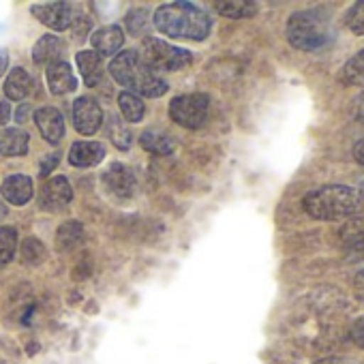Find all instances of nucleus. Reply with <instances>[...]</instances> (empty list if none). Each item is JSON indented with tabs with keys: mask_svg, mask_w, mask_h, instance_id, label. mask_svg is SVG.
<instances>
[{
	"mask_svg": "<svg viewBox=\"0 0 364 364\" xmlns=\"http://www.w3.org/2000/svg\"><path fill=\"white\" fill-rule=\"evenodd\" d=\"M154 26L159 33L171 39H191L204 41L210 35V16L191 3H171L163 5L154 14Z\"/></svg>",
	"mask_w": 364,
	"mask_h": 364,
	"instance_id": "1",
	"label": "nucleus"
},
{
	"mask_svg": "<svg viewBox=\"0 0 364 364\" xmlns=\"http://www.w3.org/2000/svg\"><path fill=\"white\" fill-rule=\"evenodd\" d=\"M364 198L358 189L347 185H326L313 189L302 198V210L315 221H338L353 217Z\"/></svg>",
	"mask_w": 364,
	"mask_h": 364,
	"instance_id": "2",
	"label": "nucleus"
},
{
	"mask_svg": "<svg viewBox=\"0 0 364 364\" xmlns=\"http://www.w3.org/2000/svg\"><path fill=\"white\" fill-rule=\"evenodd\" d=\"M285 37L291 48L302 52L323 50L332 41V20L326 9H302L289 16Z\"/></svg>",
	"mask_w": 364,
	"mask_h": 364,
	"instance_id": "3",
	"label": "nucleus"
},
{
	"mask_svg": "<svg viewBox=\"0 0 364 364\" xmlns=\"http://www.w3.org/2000/svg\"><path fill=\"white\" fill-rule=\"evenodd\" d=\"M109 73L120 86L129 88L137 97H163L167 90V84L161 77H156V73L146 65V60L137 52L118 54L109 65Z\"/></svg>",
	"mask_w": 364,
	"mask_h": 364,
	"instance_id": "4",
	"label": "nucleus"
},
{
	"mask_svg": "<svg viewBox=\"0 0 364 364\" xmlns=\"http://www.w3.org/2000/svg\"><path fill=\"white\" fill-rule=\"evenodd\" d=\"M208 107H210L208 95H202V92L182 95V97H176L169 103V116L180 127H185V129H198V127L204 124V120L208 116Z\"/></svg>",
	"mask_w": 364,
	"mask_h": 364,
	"instance_id": "5",
	"label": "nucleus"
},
{
	"mask_svg": "<svg viewBox=\"0 0 364 364\" xmlns=\"http://www.w3.org/2000/svg\"><path fill=\"white\" fill-rule=\"evenodd\" d=\"M144 60L150 69H163V71H178L187 67L193 56L187 50L173 48L161 39H146L144 41Z\"/></svg>",
	"mask_w": 364,
	"mask_h": 364,
	"instance_id": "6",
	"label": "nucleus"
},
{
	"mask_svg": "<svg viewBox=\"0 0 364 364\" xmlns=\"http://www.w3.org/2000/svg\"><path fill=\"white\" fill-rule=\"evenodd\" d=\"M71 200H73V191L65 176L50 178L41 189V208L48 213H58L67 208Z\"/></svg>",
	"mask_w": 364,
	"mask_h": 364,
	"instance_id": "7",
	"label": "nucleus"
},
{
	"mask_svg": "<svg viewBox=\"0 0 364 364\" xmlns=\"http://www.w3.org/2000/svg\"><path fill=\"white\" fill-rule=\"evenodd\" d=\"M103 187L116 200H129L133 196V191H135V176L127 165L114 163L103 173Z\"/></svg>",
	"mask_w": 364,
	"mask_h": 364,
	"instance_id": "8",
	"label": "nucleus"
},
{
	"mask_svg": "<svg viewBox=\"0 0 364 364\" xmlns=\"http://www.w3.org/2000/svg\"><path fill=\"white\" fill-rule=\"evenodd\" d=\"M103 122V112L95 99L82 97L73 105V124L82 135H92L99 131Z\"/></svg>",
	"mask_w": 364,
	"mask_h": 364,
	"instance_id": "9",
	"label": "nucleus"
},
{
	"mask_svg": "<svg viewBox=\"0 0 364 364\" xmlns=\"http://www.w3.org/2000/svg\"><path fill=\"white\" fill-rule=\"evenodd\" d=\"M35 18H39L48 28L67 31L73 24V9L67 3H43L33 7Z\"/></svg>",
	"mask_w": 364,
	"mask_h": 364,
	"instance_id": "10",
	"label": "nucleus"
},
{
	"mask_svg": "<svg viewBox=\"0 0 364 364\" xmlns=\"http://www.w3.org/2000/svg\"><path fill=\"white\" fill-rule=\"evenodd\" d=\"M35 122H37L43 139L50 141V144L60 141V137L65 135V120H63V114L56 107H41L35 114Z\"/></svg>",
	"mask_w": 364,
	"mask_h": 364,
	"instance_id": "11",
	"label": "nucleus"
},
{
	"mask_svg": "<svg viewBox=\"0 0 364 364\" xmlns=\"http://www.w3.org/2000/svg\"><path fill=\"white\" fill-rule=\"evenodd\" d=\"M3 198L14 206H24L33 198V180L24 173H14L3 182Z\"/></svg>",
	"mask_w": 364,
	"mask_h": 364,
	"instance_id": "12",
	"label": "nucleus"
},
{
	"mask_svg": "<svg viewBox=\"0 0 364 364\" xmlns=\"http://www.w3.org/2000/svg\"><path fill=\"white\" fill-rule=\"evenodd\" d=\"M103 156L105 148L99 141H75L69 152V161L75 167H95L103 161Z\"/></svg>",
	"mask_w": 364,
	"mask_h": 364,
	"instance_id": "13",
	"label": "nucleus"
},
{
	"mask_svg": "<svg viewBox=\"0 0 364 364\" xmlns=\"http://www.w3.org/2000/svg\"><path fill=\"white\" fill-rule=\"evenodd\" d=\"M48 86L54 95H67L75 90V77L71 67L63 60L48 65Z\"/></svg>",
	"mask_w": 364,
	"mask_h": 364,
	"instance_id": "14",
	"label": "nucleus"
},
{
	"mask_svg": "<svg viewBox=\"0 0 364 364\" xmlns=\"http://www.w3.org/2000/svg\"><path fill=\"white\" fill-rule=\"evenodd\" d=\"M90 43L95 46V52L101 56H109L114 52H118L124 43V35H122V28L120 26H107V28H101L92 35Z\"/></svg>",
	"mask_w": 364,
	"mask_h": 364,
	"instance_id": "15",
	"label": "nucleus"
},
{
	"mask_svg": "<svg viewBox=\"0 0 364 364\" xmlns=\"http://www.w3.org/2000/svg\"><path fill=\"white\" fill-rule=\"evenodd\" d=\"M28 150V135L20 129H3L0 131V154L20 156Z\"/></svg>",
	"mask_w": 364,
	"mask_h": 364,
	"instance_id": "16",
	"label": "nucleus"
},
{
	"mask_svg": "<svg viewBox=\"0 0 364 364\" xmlns=\"http://www.w3.org/2000/svg\"><path fill=\"white\" fill-rule=\"evenodd\" d=\"M77 67L84 75L86 86H97L103 77V65H101V56L95 50H86L77 54Z\"/></svg>",
	"mask_w": 364,
	"mask_h": 364,
	"instance_id": "17",
	"label": "nucleus"
},
{
	"mask_svg": "<svg viewBox=\"0 0 364 364\" xmlns=\"http://www.w3.org/2000/svg\"><path fill=\"white\" fill-rule=\"evenodd\" d=\"M215 7L219 9L221 16L225 18H232V20H247V18H253L257 14V3H249V0H219L215 3Z\"/></svg>",
	"mask_w": 364,
	"mask_h": 364,
	"instance_id": "18",
	"label": "nucleus"
},
{
	"mask_svg": "<svg viewBox=\"0 0 364 364\" xmlns=\"http://www.w3.org/2000/svg\"><path fill=\"white\" fill-rule=\"evenodd\" d=\"M60 41L54 37V35H43L39 41H37V46L33 48V58H35V63H39V65H52V63H56L58 60V56H60Z\"/></svg>",
	"mask_w": 364,
	"mask_h": 364,
	"instance_id": "19",
	"label": "nucleus"
},
{
	"mask_svg": "<svg viewBox=\"0 0 364 364\" xmlns=\"http://www.w3.org/2000/svg\"><path fill=\"white\" fill-rule=\"evenodd\" d=\"M31 88H33L31 75L24 69H14L9 80H7V84H5V95L11 101H22L24 97H28Z\"/></svg>",
	"mask_w": 364,
	"mask_h": 364,
	"instance_id": "20",
	"label": "nucleus"
},
{
	"mask_svg": "<svg viewBox=\"0 0 364 364\" xmlns=\"http://www.w3.org/2000/svg\"><path fill=\"white\" fill-rule=\"evenodd\" d=\"M341 80L347 86H364V48L345 63Z\"/></svg>",
	"mask_w": 364,
	"mask_h": 364,
	"instance_id": "21",
	"label": "nucleus"
},
{
	"mask_svg": "<svg viewBox=\"0 0 364 364\" xmlns=\"http://www.w3.org/2000/svg\"><path fill=\"white\" fill-rule=\"evenodd\" d=\"M82 240H84V228L77 221H67L65 225H60L58 236H56V242H58L60 251H71Z\"/></svg>",
	"mask_w": 364,
	"mask_h": 364,
	"instance_id": "22",
	"label": "nucleus"
},
{
	"mask_svg": "<svg viewBox=\"0 0 364 364\" xmlns=\"http://www.w3.org/2000/svg\"><path fill=\"white\" fill-rule=\"evenodd\" d=\"M118 105H120V112L122 116L129 120V122H139L144 118V101L133 95V92H120L118 97Z\"/></svg>",
	"mask_w": 364,
	"mask_h": 364,
	"instance_id": "23",
	"label": "nucleus"
},
{
	"mask_svg": "<svg viewBox=\"0 0 364 364\" xmlns=\"http://www.w3.org/2000/svg\"><path fill=\"white\" fill-rule=\"evenodd\" d=\"M139 141H141V146L148 150V152H152V154H171L173 152V141L169 139V137H165V135H159V133H154V131H146L141 137H139Z\"/></svg>",
	"mask_w": 364,
	"mask_h": 364,
	"instance_id": "24",
	"label": "nucleus"
},
{
	"mask_svg": "<svg viewBox=\"0 0 364 364\" xmlns=\"http://www.w3.org/2000/svg\"><path fill=\"white\" fill-rule=\"evenodd\" d=\"M18 247V234L14 228H0V266L14 259Z\"/></svg>",
	"mask_w": 364,
	"mask_h": 364,
	"instance_id": "25",
	"label": "nucleus"
},
{
	"mask_svg": "<svg viewBox=\"0 0 364 364\" xmlns=\"http://www.w3.org/2000/svg\"><path fill=\"white\" fill-rule=\"evenodd\" d=\"M20 255L22 259L28 264V266H37L46 259V247L37 240V238H26L22 242V249H20Z\"/></svg>",
	"mask_w": 364,
	"mask_h": 364,
	"instance_id": "26",
	"label": "nucleus"
},
{
	"mask_svg": "<svg viewBox=\"0 0 364 364\" xmlns=\"http://www.w3.org/2000/svg\"><path fill=\"white\" fill-rule=\"evenodd\" d=\"M345 26L358 35V37H364V0H360V3L351 5L345 14Z\"/></svg>",
	"mask_w": 364,
	"mask_h": 364,
	"instance_id": "27",
	"label": "nucleus"
},
{
	"mask_svg": "<svg viewBox=\"0 0 364 364\" xmlns=\"http://www.w3.org/2000/svg\"><path fill=\"white\" fill-rule=\"evenodd\" d=\"M146 26H148V20H146V11H144V9H135V11H131V14L127 16V28H129V33H131L133 37L144 35Z\"/></svg>",
	"mask_w": 364,
	"mask_h": 364,
	"instance_id": "28",
	"label": "nucleus"
},
{
	"mask_svg": "<svg viewBox=\"0 0 364 364\" xmlns=\"http://www.w3.org/2000/svg\"><path fill=\"white\" fill-rule=\"evenodd\" d=\"M349 336H351V341H353L360 349H364V317H360V319H355V321L351 323Z\"/></svg>",
	"mask_w": 364,
	"mask_h": 364,
	"instance_id": "29",
	"label": "nucleus"
},
{
	"mask_svg": "<svg viewBox=\"0 0 364 364\" xmlns=\"http://www.w3.org/2000/svg\"><path fill=\"white\" fill-rule=\"evenodd\" d=\"M112 139H114V144H116L120 150H129V146H131V133H129L127 129H116V131H112Z\"/></svg>",
	"mask_w": 364,
	"mask_h": 364,
	"instance_id": "30",
	"label": "nucleus"
},
{
	"mask_svg": "<svg viewBox=\"0 0 364 364\" xmlns=\"http://www.w3.org/2000/svg\"><path fill=\"white\" fill-rule=\"evenodd\" d=\"M351 116H353V120L364 124V90L351 101Z\"/></svg>",
	"mask_w": 364,
	"mask_h": 364,
	"instance_id": "31",
	"label": "nucleus"
},
{
	"mask_svg": "<svg viewBox=\"0 0 364 364\" xmlns=\"http://www.w3.org/2000/svg\"><path fill=\"white\" fill-rule=\"evenodd\" d=\"M353 291L358 294L360 300H364V270L355 272V277H353Z\"/></svg>",
	"mask_w": 364,
	"mask_h": 364,
	"instance_id": "32",
	"label": "nucleus"
},
{
	"mask_svg": "<svg viewBox=\"0 0 364 364\" xmlns=\"http://www.w3.org/2000/svg\"><path fill=\"white\" fill-rule=\"evenodd\" d=\"M41 165H43V167H41V176H48V173L58 165V154H50V156H46Z\"/></svg>",
	"mask_w": 364,
	"mask_h": 364,
	"instance_id": "33",
	"label": "nucleus"
},
{
	"mask_svg": "<svg viewBox=\"0 0 364 364\" xmlns=\"http://www.w3.org/2000/svg\"><path fill=\"white\" fill-rule=\"evenodd\" d=\"M351 154H353V159H355L360 165H364V137H362V139H358V141L353 144Z\"/></svg>",
	"mask_w": 364,
	"mask_h": 364,
	"instance_id": "34",
	"label": "nucleus"
},
{
	"mask_svg": "<svg viewBox=\"0 0 364 364\" xmlns=\"http://www.w3.org/2000/svg\"><path fill=\"white\" fill-rule=\"evenodd\" d=\"M7 67H9V54L5 50H0V77H3Z\"/></svg>",
	"mask_w": 364,
	"mask_h": 364,
	"instance_id": "35",
	"label": "nucleus"
},
{
	"mask_svg": "<svg viewBox=\"0 0 364 364\" xmlns=\"http://www.w3.org/2000/svg\"><path fill=\"white\" fill-rule=\"evenodd\" d=\"M88 31H90V22H88V20H80V22H77V28H75V35L82 37V35H86Z\"/></svg>",
	"mask_w": 364,
	"mask_h": 364,
	"instance_id": "36",
	"label": "nucleus"
},
{
	"mask_svg": "<svg viewBox=\"0 0 364 364\" xmlns=\"http://www.w3.org/2000/svg\"><path fill=\"white\" fill-rule=\"evenodd\" d=\"M9 120V105L0 101V124H5Z\"/></svg>",
	"mask_w": 364,
	"mask_h": 364,
	"instance_id": "37",
	"label": "nucleus"
},
{
	"mask_svg": "<svg viewBox=\"0 0 364 364\" xmlns=\"http://www.w3.org/2000/svg\"><path fill=\"white\" fill-rule=\"evenodd\" d=\"M28 112H31V107H28V105H24L22 109H18V116H16V118H18L20 122H24V120H26V114H28Z\"/></svg>",
	"mask_w": 364,
	"mask_h": 364,
	"instance_id": "38",
	"label": "nucleus"
}]
</instances>
